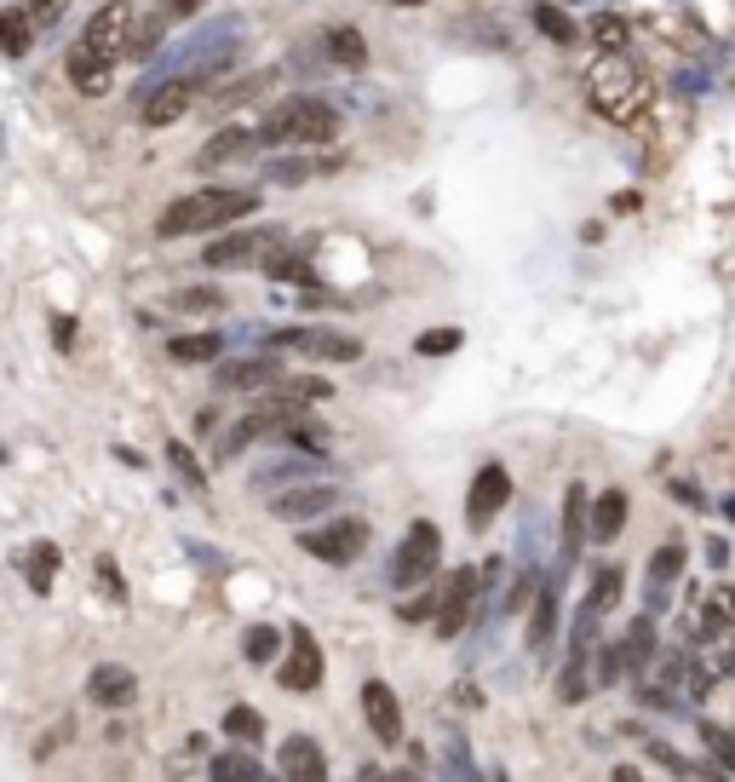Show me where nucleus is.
Listing matches in <instances>:
<instances>
[{
  "label": "nucleus",
  "mask_w": 735,
  "mask_h": 782,
  "mask_svg": "<svg viewBox=\"0 0 735 782\" xmlns=\"http://www.w3.org/2000/svg\"><path fill=\"white\" fill-rule=\"evenodd\" d=\"M259 208V190L248 185H208V190H184L178 202L161 208L155 219V236L161 243H178V236H201V231H219V225H236Z\"/></svg>",
  "instance_id": "nucleus-1"
},
{
  "label": "nucleus",
  "mask_w": 735,
  "mask_h": 782,
  "mask_svg": "<svg viewBox=\"0 0 735 782\" xmlns=\"http://www.w3.org/2000/svg\"><path fill=\"white\" fill-rule=\"evenodd\" d=\"M581 87H586L591 115H603V122H615V127H632L649 110V87H644V75L632 70L626 52H598L586 64V82Z\"/></svg>",
  "instance_id": "nucleus-2"
},
{
  "label": "nucleus",
  "mask_w": 735,
  "mask_h": 782,
  "mask_svg": "<svg viewBox=\"0 0 735 782\" xmlns=\"http://www.w3.org/2000/svg\"><path fill=\"white\" fill-rule=\"evenodd\" d=\"M259 138L276 150H322L339 138V110L328 98H282V104L264 115Z\"/></svg>",
  "instance_id": "nucleus-3"
},
{
  "label": "nucleus",
  "mask_w": 735,
  "mask_h": 782,
  "mask_svg": "<svg viewBox=\"0 0 735 782\" xmlns=\"http://www.w3.org/2000/svg\"><path fill=\"white\" fill-rule=\"evenodd\" d=\"M368 530L362 518H328L322 530H304L299 535V547L311 553V558H322V564H334V570H345V564H357V558L368 553Z\"/></svg>",
  "instance_id": "nucleus-4"
},
{
  "label": "nucleus",
  "mask_w": 735,
  "mask_h": 782,
  "mask_svg": "<svg viewBox=\"0 0 735 782\" xmlns=\"http://www.w3.org/2000/svg\"><path fill=\"white\" fill-rule=\"evenodd\" d=\"M437 564H443V530L432 524V518H420V524L402 535V547H397L391 581H397V587H414V581H425Z\"/></svg>",
  "instance_id": "nucleus-5"
},
{
  "label": "nucleus",
  "mask_w": 735,
  "mask_h": 782,
  "mask_svg": "<svg viewBox=\"0 0 735 782\" xmlns=\"http://www.w3.org/2000/svg\"><path fill=\"white\" fill-rule=\"evenodd\" d=\"M322 650H316V638H311V628H288V656L276 661V685L282 691H294V696H311V691H322Z\"/></svg>",
  "instance_id": "nucleus-6"
},
{
  "label": "nucleus",
  "mask_w": 735,
  "mask_h": 782,
  "mask_svg": "<svg viewBox=\"0 0 735 782\" xmlns=\"http://www.w3.org/2000/svg\"><path fill=\"white\" fill-rule=\"evenodd\" d=\"M133 29H138L133 7H127V0H110V7H98L92 24L80 29V47H92V52H104L110 64H121V58L133 52Z\"/></svg>",
  "instance_id": "nucleus-7"
},
{
  "label": "nucleus",
  "mask_w": 735,
  "mask_h": 782,
  "mask_svg": "<svg viewBox=\"0 0 735 782\" xmlns=\"http://www.w3.org/2000/svg\"><path fill=\"white\" fill-rule=\"evenodd\" d=\"M276 346H294L304 357H316V363H357V357H362V339L345 334V328H276L271 334V351Z\"/></svg>",
  "instance_id": "nucleus-8"
},
{
  "label": "nucleus",
  "mask_w": 735,
  "mask_h": 782,
  "mask_svg": "<svg viewBox=\"0 0 735 782\" xmlns=\"http://www.w3.org/2000/svg\"><path fill=\"white\" fill-rule=\"evenodd\" d=\"M506 507H512V472H506L500 460H488V467H477L472 489H465V524L488 530Z\"/></svg>",
  "instance_id": "nucleus-9"
},
{
  "label": "nucleus",
  "mask_w": 735,
  "mask_h": 782,
  "mask_svg": "<svg viewBox=\"0 0 735 782\" xmlns=\"http://www.w3.org/2000/svg\"><path fill=\"white\" fill-rule=\"evenodd\" d=\"M201 92V75H178V82H161L155 92H145V104H138V122L145 127H173L184 110L196 104Z\"/></svg>",
  "instance_id": "nucleus-10"
},
{
  "label": "nucleus",
  "mask_w": 735,
  "mask_h": 782,
  "mask_svg": "<svg viewBox=\"0 0 735 782\" xmlns=\"http://www.w3.org/2000/svg\"><path fill=\"white\" fill-rule=\"evenodd\" d=\"M271 248H282V236L276 231H231V236H219V243H208V265L224 271V265H253V259H271Z\"/></svg>",
  "instance_id": "nucleus-11"
},
{
  "label": "nucleus",
  "mask_w": 735,
  "mask_h": 782,
  "mask_svg": "<svg viewBox=\"0 0 735 782\" xmlns=\"http://www.w3.org/2000/svg\"><path fill=\"white\" fill-rule=\"evenodd\" d=\"M362 713H368L374 742L397 748V742H402V702H397V691L385 685V679H368V685H362Z\"/></svg>",
  "instance_id": "nucleus-12"
},
{
  "label": "nucleus",
  "mask_w": 735,
  "mask_h": 782,
  "mask_svg": "<svg viewBox=\"0 0 735 782\" xmlns=\"http://www.w3.org/2000/svg\"><path fill=\"white\" fill-rule=\"evenodd\" d=\"M477 570H454V575H448L443 581V610H437V621H432V628L443 633V638H460V628H465V621H472V598H477Z\"/></svg>",
  "instance_id": "nucleus-13"
},
{
  "label": "nucleus",
  "mask_w": 735,
  "mask_h": 782,
  "mask_svg": "<svg viewBox=\"0 0 735 782\" xmlns=\"http://www.w3.org/2000/svg\"><path fill=\"white\" fill-rule=\"evenodd\" d=\"M586 541H591V495H586V484H569V495H563V553H558L563 570L581 564Z\"/></svg>",
  "instance_id": "nucleus-14"
},
{
  "label": "nucleus",
  "mask_w": 735,
  "mask_h": 782,
  "mask_svg": "<svg viewBox=\"0 0 735 782\" xmlns=\"http://www.w3.org/2000/svg\"><path fill=\"white\" fill-rule=\"evenodd\" d=\"M87 696L98 702V708H133L138 702V673L121 668V661H98V668L87 673Z\"/></svg>",
  "instance_id": "nucleus-15"
},
{
  "label": "nucleus",
  "mask_w": 735,
  "mask_h": 782,
  "mask_svg": "<svg viewBox=\"0 0 735 782\" xmlns=\"http://www.w3.org/2000/svg\"><path fill=\"white\" fill-rule=\"evenodd\" d=\"M276 771L288 782H322L328 777V754H322V742H311V736H288L276 748Z\"/></svg>",
  "instance_id": "nucleus-16"
},
{
  "label": "nucleus",
  "mask_w": 735,
  "mask_h": 782,
  "mask_svg": "<svg viewBox=\"0 0 735 782\" xmlns=\"http://www.w3.org/2000/svg\"><path fill=\"white\" fill-rule=\"evenodd\" d=\"M334 500H339L334 484H304V489H282V495L271 500V512L282 518V524H304V518H322Z\"/></svg>",
  "instance_id": "nucleus-17"
},
{
  "label": "nucleus",
  "mask_w": 735,
  "mask_h": 782,
  "mask_svg": "<svg viewBox=\"0 0 735 782\" xmlns=\"http://www.w3.org/2000/svg\"><path fill=\"white\" fill-rule=\"evenodd\" d=\"M70 87L75 92H87V98H98V92H110V82H115V64L104 52H92V47H80L75 41V52H70Z\"/></svg>",
  "instance_id": "nucleus-18"
},
{
  "label": "nucleus",
  "mask_w": 735,
  "mask_h": 782,
  "mask_svg": "<svg viewBox=\"0 0 735 782\" xmlns=\"http://www.w3.org/2000/svg\"><path fill=\"white\" fill-rule=\"evenodd\" d=\"M288 374L276 363V357H236V363L219 369V386L224 392H259V386H276V380Z\"/></svg>",
  "instance_id": "nucleus-19"
},
{
  "label": "nucleus",
  "mask_w": 735,
  "mask_h": 782,
  "mask_svg": "<svg viewBox=\"0 0 735 782\" xmlns=\"http://www.w3.org/2000/svg\"><path fill=\"white\" fill-rule=\"evenodd\" d=\"M328 397H334V386H328V380H316V374H282L276 386H271V404L288 409V414L311 409V404H328Z\"/></svg>",
  "instance_id": "nucleus-20"
},
{
  "label": "nucleus",
  "mask_w": 735,
  "mask_h": 782,
  "mask_svg": "<svg viewBox=\"0 0 735 782\" xmlns=\"http://www.w3.org/2000/svg\"><path fill=\"white\" fill-rule=\"evenodd\" d=\"M621 530H626V495L603 489L598 500H591V547H609Z\"/></svg>",
  "instance_id": "nucleus-21"
},
{
  "label": "nucleus",
  "mask_w": 735,
  "mask_h": 782,
  "mask_svg": "<svg viewBox=\"0 0 735 782\" xmlns=\"http://www.w3.org/2000/svg\"><path fill=\"white\" fill-rule=\"evenodd\" d=\"M551 633H558V581H546V587L535 593V610H528V650L546 656Z\"/></svg>",
  "instance_id": "nucleus-22"
},
{
  "label": "nucleus",
  "mask_w": 735,
  "mask_h": 782,
  "mask_svg": "<svg viewBox=\"0 0 735 782\" xmlns=\"http://www.w3.org/2000/svg\"><path fill=\"white\" fill-rule=\"evenodd\" d=\"M0 24H7V58H29L35 52V24L40 17L29 12V0L24 7H0Z\"/></svg>",
  "instance_id": "nucleus-23"
},
{
  "label": "nucleus",
  "mask_w": 735,
  "mask_h": 782,
  "mask_svg": "<svg viewBox=\"0 0 735 782\" xmlns=\"http://www.w3.org/2000/svg\"><path fill=\"white\" fill-rule=\"evenodd\" d=\"M322 47H328V58H334V64H345V70H362L368 64V41H362V29H351V24H334L328 35H322Z\"/></svg>",
  "instance_id": "nucleus-24"
},
{
  "label": "nucleus",
  "mask_w": 735,
  "mask_h": 782,
  "mask_svg": "<svg viewBox=\"0 0 735 782\" xmlns=\"http://www.w3.org/2000/svg\"><path fill=\"white\" fill-rule=\"evenodd\" d=\"M264 271H271V283H299V288H311V283H316L311 259H304V253H288V248H271Z\"/></svg>",
  "instance_id": "nucleus-25"
},
{
  "label": "nucleus",
  "mask_w": 735,
  "mask_h": 782,
  "mask_svg": "<svg viewBox=\"0 0 735 782\" xmlns=\"http://www.w3.org/2000/svg\"><path fill=\"white\" fill-rule=\"evenodd\" d=\"M248 145H253L248 127H224V133L208 138V150H201L196 162H201V167H219V162H231V156H248Z\"/></svg>",
  "instance_id": "nucleus-26"
},
{
  "label": "nucleus",
  "mask_w": 735,
  "mask_h": 782,
  "mask_svg": "<svg viewBox=\"0 0 735 782\" xmlns=\"http://www.w3.org/2000/svg\"><path fill=\"white\" fill-rule=\"evenodd\" d=\"M58 558H64V553H58L52 541H35V547L24 553V570H29V587H35V593H52V581H58Z\"/></svg>",
  "instance_id": "nucleus-27"
},
{
  "label": "nucleus",
  "mask_w": 735,
  "mask_h": 782,
  "mask_svg": "<svg viewBox=\"0 0 735 782\" xmlns=\"http://www.w3.org/2000/svg\"><path fill=\"white\" fill-rule=\"evenodd\" d=\"M621 587H626L621 564H603V575H598V581H591V587H586V610H591V616H609V610L621 605Z\"/></svg>",
  "instance_id": "nucleus-28"
},
{
  "label": "nucleus",
  "mask_w": 735,
  "mask_h": 782,
  "mask_svg": "<svg viewBox=\"0 0 735 782\" xmlns=\"http://www.w3.org/2000/svg\"><path fill=\"white\" fill-rule=\"evenodd\" d=\"M167 351L178 363H213V357H224V334H178Z\"/></svg>",
  "instance_id": "nucleus-29"
},
{
  "label": "nucleus",
  "mask_w": 735,
  "mask_h": 782,
  "mask_svg": "<svg viewBox=\"0 0 735 782\" xmlns=\"http://www.w3.org/2000/svg\"><path fill=\"white\" fill-rule=\"evenodd\" d=\"M241 748H248V742H241ZM241 748H231V754H213V777H224V782H259L264 777V766L253 754H241Z\"/></svg>",
  "instance_id": "nucleus-30"
},
{
  "label": "nucleus",
  "mask_w": 735,
  "mask_h": 782,
  "mask_svg": "<svg viewBox=\"0 0 735 782\" xmlns=\"http://www.w3.org/2000/svg\"><path fill=\"white\" fill-rule=\"evenodd\" d=\"M591 41H598V52H626L632 29L621 12H591Z\"/></svg>",
  "instance_id": "nucleus-31"
},
{
  "label": "nucleus",
  "mask_w": 735,
  "mask_h": 782,
  "mask_svg": "<svg viewBox=\"0 0 735 782\" xmlns=\"http://www.w3.org/2000/svg\"><path fill=\"white\" fill-rule=\"evenodd\" d=\"M730 628H735V587H719V593L707 598V610H701V633L719 638V633H730Z\"/></svg>",
  "instance_id": "nucleus-32"
},
{
  "label": "nucleus",
  "mask_w": 735,
  "mask_h": 782,
  "mask_svg": "<svg viewBox=\"0 0 735 782\" xmlns=\"http://www.w3.org/2000/svg\"><path fill=\"white\" fill-rule=\"evenodd\" d=\"M276 650H282V633L271 628V621H259V628L241 633V656L259 661V668H264V661H276Z\"/></svg>",
  "instance_id": "nucleus-33"
},
{
  "label": "nucleus",
  "mask_w": 735,
  "mask_h": 782,
  "mask_svg": "<svg viewBox=\"0 0 735 782\" xmlns=\"http://www.w3.org/2000/svg\"><path fill=\"white\" fill-rule=\"evenodd\" d=\"M224 736L231 742H264V719H259V708H224Z\"/></svg>",
  "instance_id": "nucleus-34"
},
{
  "label": "nucleus",
  "mask_w": 735,
  "mask_h": 782,
  "mask_svg": "<svg viewBox=\"0 0 735 782\" xmlns=\"http://www.w3.org/2000/svg\"><path fill=\"white\" fill-rule=\"evenodd\" d=\"M586 650L591 645H575V650H569V661H563V702H569V708H575V702H586Z\"/></svg>",
  "instance_id": "nucleus-35"
},
{
  "label": "nucleus",
  "mask_w": 735,
  "mask_h": 782,
  "mask_svg": "<svg viewBox=\"0 0 735 782\" xmlns=\"http://www.w3.org/2000/svg\"><path fill=\"white\" fill-rule=\"evenodd\" d=\"M535 24H540V35H551V41H558V47H569V41H575V17H569L563 7H551V0H546V7H535Z\"/></svg>",
  "instance_id": "nucleus-36"
},
{
  "label": "nucleus",
  "mask_w": 735,
  "mask_h": 782,
  "mask_svg": "<svg viewBox=\"0 0 735 782\" xmlns=\"http://www.w3.org/2000/svg\"><path fill=\"white\" fill-rule=\"evenodd\" d=\"M621 650H626V661H656V628H649V621H632L626 628V638H621Z\"/></svg>",
  "instance_id": "nucleus-37"
},
{
  "label": "nucleus",
  "mask_w": 735,
  "mask_h": 782,
  "mask_svg": "<svg viewBox=\"0 0 735 782\" xmlns=\"http://www.w3.org/2000/svg\"><path fill=\"white\" fill-rule=\"evenodd\" d=\"M414 351H420V357H448V351H460V328H432V334H420Z\"/></svg>",
  "instance_id": "nucleus-38"
},
{
  "label": "nucleus",
  "mask_w": 735,
  "mask_h": 782,
  "mask_svg": "<svg viewBox=\"0 0 735 782\" xmlns=\"http://www.w3.org/2000/svg\"><path fill=\"white\" fill-rule=\"evenodd\" d=\"M173 306H178V311H219L224 294H219V288H178Z\"/></svg>",
  "instance_id": "nucleus-39"
},
{
  "label": "nucleus",
  "mask_w": 735,
  "mask_h": 782,
  "mask_svg": "<svg viewBox=\"0 0 735 782\" xmlns=\"http://www.w3.org/2000/svg\"><path fill=\"white\" fill-rule=\"evenodd\" d=\"M678 570H684V547H661L656 564H649V581H656V587H667V581H678Z\"/></svg>",
  "instance_id": "nucleus-40"
},
{
  "label": "nucleus",
  "mask_w": 735,
  "mask_h": 782,
  "mask_svg": "<svg viewBox=\"0 0 735 782\" xmlns=\"http://www.w3.org/2000/svg\"><path fill=\"white\" fill-rule=\"evenodd\" d=\"M334 162H271V178L276 185H294V178H316V173H328Z\"/></svg>",
  "instance_id": "nucleus-41"
},
{
  "label": "nucleus",
  "mask_w": 735,
  "mask_h": 782,
  "mask_svg": "<svg viewBox=\"0 0 735 782\" xmlns=\"http://www.w3.org/2000/svg\"><path fill=\"white\" fill-rule=\"evenodd\" d=\"M437 610H443V587H437V593H420L414 605H397L402 621H437Z\"/></svg>",
  "instance_id": "nucleus-42"
},
{
  "label": "nucleus",
  "mask_w": 735,
  "mask_h": 782,
  "mask_svg": "<svg viewBox=\"0 0 735 782\" xmlns=\"http://www.w3.org/2000/svg\"><path fill=\"white\" fill-rule=\"evenodd\" d=\"M92 570H98V587L110 593V605H127V581H121V570L110 564V558H98Z\"/></svg>",
  "instance_id": "nucleus-43"
},
{
  "label": "nucleus",
  "mask_w": 735,
  "mask_h": 782,
  "mask_svg": "<svg viewBox=\"0 0 735 782\" xmlns=\"http://www.w3.org/2000/svg\"><path fill=\"white\" fill-rule=\"evenodd\" d=\"M167 460H173V472H178V477H184V484H190V489H201V484H208V477H201V467H196L190 455H184V444H167Z\"/></svg>",
  "instance_id": "nucleus-44"
},
{
  "label": "nucleus",
  "mask_w": 735,
  "mask_h": 782,
  "mask_svg": "<svg viewBox=\"0 0 735 782\" xmlns=\"http://www.w3.org/2000/svg\"><path fill=\"white\" fill-rule=\"evenodd\" d=\"M649 754H656V759H661V766H667V771H678V777H689V771H696V766H689V759H684V754H672V748H667V742H649Z\"/></svg>",
  "instance_id": "nucleus-45"
},
{
  "label": "nucleus",
  "mask_w": 735,
  "mask_h": 782,
  "mask_svg": "<svg viewBox=\"0 0 735 782\" xmlns=\"http://www.w3.org/2000/svg\"><path fill=\"white\" fill-rule=\"evenodd\" d=\"M64 7H70V0H29V12L40 17V24H58V17H64Z\"/></svg>",
  "instance_id": "nucleus-46"
},
{
  "label": "nucleus",
  "mask_w": 735,
  "mask_h": 782,
  "mask_svg": "<svg viewBox=\"0 0 735 782\" xmlns=\"http://www.w3.org/2000/svg\"><path fill=\"white\" fill-rule=\"evenodd\" d=\"M52 339H58V346H75V316H52Z\"/></svg>",
  "instance_id": "nucleus-47"
},
{
  "label": "nucleus",
  "mask_w": 735,
  "mask_h": 782,
  "mask_svg": "<svg viewBox=\"0 0 735 782\" xmlns=\"http://www.w3.org/2000/svg\"><path fill=\"white\" fill-rule=\"evenodd\" d=\"M724 518H730V524H735V500H724Z\"/></svg>",
  "instance_id": "nucleus-48"
},
{
  "label": "nucleus",
  "mask_w": 735,
  "mask_h": 782,
  "mask_svg": "<svg viewBox=\"0 0 735 782\" xmlns=\"http://www.w3.org/2000/svg\"><path fill=\"white\" fill-rule=\"evenodd\" d=\"M724 661H730V668H735V645H730V656H724Z\"/></svg>",
  "instance_id": "nucleus-49"
},
{
  "label": "nucleus",
  "mask_w": 735,
  "mask_h": 782,
  "mask_svg": "<svg viewBox=\"0 0 735 782\" xmlns=\"http://www.w3.org/2000/svg\"><path fill=\"white\" fill-rule=\"evenodd\" d=\"M397 7H420V0H397Z\"/></svg>",
  "instance_id": "nucleus-50"
}]
</instances>
